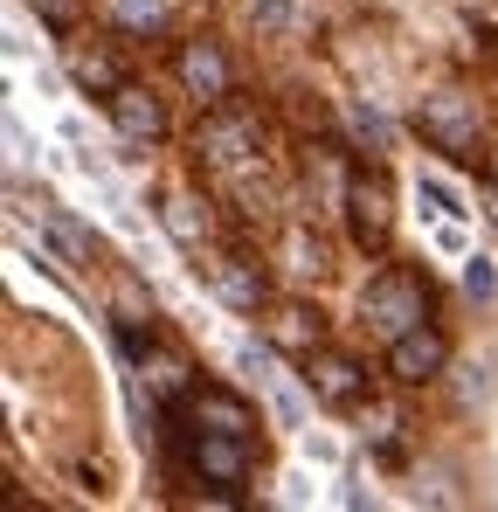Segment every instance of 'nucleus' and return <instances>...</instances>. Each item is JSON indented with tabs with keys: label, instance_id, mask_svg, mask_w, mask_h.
<instances>
[{
	"label": "nucleus",
	"instance_id": "f257e3e1",
	"mask_svg": "<svg viewBox=\"0 0 498 512\" xmlns=\"http://www.w3.org/2000/svg\"><path fill=\"white\" fill-rule=\"evenodd\" d=\"M429 319V284L409 277V270H381L374 284H367V326L374 333H388V340H402L409 326Z\"/></svg>",
	"mask_w": 498,
	"mask_h": 512
},
{
	"label": "nucleus",
	"instance_id": "f03ea898",
	"mask_svg": "<svg viewBox=\"0 0 498 512\" xmlns=\"http://www.w3.org/2000/svg\"><path fill=\"white\" fill-rule=\"evenodd\" d=\"M415 125H422V139H429L436 153H450V160H478V153H485L478 111H471V104H464L457 90H443V97H422Z\"/></svg>",
	"mask_w": 498,
	"mask_h": 512
},
{
	"label": "nucleus",
	"instance_id": "7ed1b4c3",
	"mask_svg": "<svg viewBox=\"0 0 498 512\" xmlns=\"http://www.w3.org/2000/svg\"><path fill=\"white\" fill-rule=\"evenodd\" d=\"M346 229L360 250H381L388 229H395V208H388V180L381 173H353L346 180Z\"/></svg>",
	"mask_w": 498,
	"mask_h": 512
},
{
	"label": "nucleus",
	"instance_id": "20e7f679",
	"mask_svg": "<svg viewBox=\"0 0 498 512\" xmlns=\"http://www.w3.org/2000/svg\"><path fill=\"white\" fill-rule=\"evenodd\" d=\"M443 360H450V340H443L436 326H409L402 340H388V374H395L402 388L436 381V374H443Z\"/></svg>",
	"mask_w": 498,
	"mask_h": 512
},
{
	"label": "nucleus",
	"instance_id": "39448f33",
	"mask_svg": "<svg viewBox=\"0 0 498 512\" xmlns=\"http://www.w3.org/2000/svg\"><path fill=\"white\" fill-rule=\"evenodd\" d=\"M249 436H229V429H201L194 436V478H215V492L222 499H236V485H243L249 471Z\"/></svg>",
	"mask_w": 498,
	"mask_h": 512
},
{
	"label": "nucleus",
	"instance_id": "423d86ee",
	"mask_svg": "<svg viewBox=\"0 0 498 512\" xmlns=\"http://www.w3.org/2000/svg\"><path fill=\"white\" fill-rule=\"evenodd\" d=\"M173 70H180V84L194 90V104H208V111H222V97H229V56L215 49V42H180V56H173Z\"/></svg>",
	"mask_w": 498,
	"mask_h": 512
},
{
	"label": "nucleus",
	"instance_id": "0eeeda50",
	"mask_svg": "<svg viewBox=\"0 0 498 512\" xmlns=\"http://www.w3.org/2000/svg\"><path fill=\"white\" fill-rule=\"evenodd\" d=\"M305 381H312V395L326 409H360L367 402V367L346 360V353H312L305 360Z\"/></svg>",
	"mask_w": 498,
	"mask_h": 512
},
{
	"label": "nucleus",
	"instance_id": "6e6552de",
	"mask_svg": "<svg viewBox=\"0 0 498 512\" xmlns=\"http://www.w3.org/2000/svg\"><path fill=\"white\" fill-rule=\"evenodd\" d=\"M104 104H111V118H118V132H125V139H139V146L166 139V111H160V104H153L139 84H118Z\"/></svg>",
	"mask_w": 498,
	"mask_h": 512
},
{
	"label": "nucleus",
	"instance_id": "1a4fd4ad",
	"mask_svg": "<svg viewBox=\"0 0 498 512\" xmlns=\"http://www.w3.org/2000/svg\"><path fill=\"white\" fill-rule=\"evenodd\" d=\"M187 409L201 416V429H229V436H249V429H256L249 402H236L229 388H194V395H187Z\"/></svg>",
	"mask_w": 498,
	"mask_h": 512
},
{
	"label": "nucleus",
	"instance_id": "9d476101",
	"mask_svg": "<svg viewBox=\"0 0 498 512\" xmlns=\"http://www.w3.org/2000/svg\"><path fill=\"white\" fill-rule=\"evenodd\" d=\"M208 277H215V291H222L236 312H256V305H263V277H256V263H243V256H222Z\"/></svg>",
	"mask_w": 498,
	"mask_h": 512
},
{
	"label": "nucleus",
	"instance_id": "9b49d317",
	"mask_svg": "<svg viewBox=\"0 0 498 512\" xmlns=\"http://www.w3.org/2000/svg\"><path fill=\"white\" fill-rule=\"evenodd\" d=\"M70 77H77L90 97H111V90L125 84V70H118L104 49H90V42H70Z\"/></svg>",
	"mask_w": 498,
	"mask_h": 512
},
{
	"label": "nucleus",
	"instance_id": "f8f14e48",
	"mask_svg": "<svg viewBox=\"0 0 498 512\" xmlns=\"http://www.w3.org/2000/svg\"><path fill=\"white\" fill-rule=\"evenodd\" d=\"M111 14H118V28H132V35H160L166 28V0H111Z\"/></svg>",
	"mask_w": 498,
	"mask_h": 512
},
{
	"label": "nucleus",
	"instance_id": "ddd939ff",
	"mask_svg": "<svg viewBox=\"0 0 498 512\" xmlns=\"http://www.w3.org/2000/svg\"><path fill=\"white\" fill-rule=\"evenodd\" d=\"M49 243H56V250L70 256V263H90V236H83V229L70 222V215H49Z\"/></svg>",
	"mask_w": 498,
	"mask_h": 512
},
{
	"label": "nucleus",
	"instance_id": "4468645a",
	"mask_svg": "<svg viewBox=\"0 0 498 512\" xmlns=\"http://www.w3.org/2000/svg\"><path fill=\"white\" fill-rule=\"evenodd\" d=\"M277 340L298 346V353H319V319L305 326V312H277Z\"/></svg>",
	"mask_w": 498,
	"mask_h": 512
},
{
	"label": "nucleus",
	"instance_id": "2eb2a0df",
	"mask_svg": "<svg viewBox=\"0 0 498 512\" xmlns=\"http://www.w3.org/2000/svg\"><path fill=\"white\" fill-rule=\"evenodd\" d=\"M166 229H173V243H187V250H194V243H201V229H208V222H201V215H194V201H166Z\"/></svg>",
	"mask_w": 498,
	"mask_h": 512
},
{
	"label": "nucleus",
	"instance_id": "dca6fc26",
	"mask_svg": "<svg viewBox=\"0 0 498 512\" xmlns=\"http://www.w3.org/2000/svg\"><path fill=\"white\" fill-rule=\"evenodd\" d=\"M492 263H485V256H464V291H471V298H492Z\"/></svg>",
	"mask_w": 498,
	"mask_h": 512
},
{
	"label": "nucleus",
	"instance_id": "f3484780",
	"mask_svg": "<svg viewBox=\"0 0 498 512\" xmlns=\"http://www.w3.org/2000/svg\"><path fill=\"white\" fill-rule=\"evenodd\" d=\"M35 7H42V21H49L56 35H70V28H77V0H35Z\"/></svg>",
	"mask_w": 498,
	"mask_h": 512
}]
</instances>
